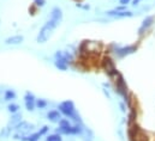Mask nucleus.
<instances>
[{
    "label": "nucleus",
    "instance_id": "obj_1",
    "mask_svg": "<svg viewBox=\"0 0 155 141\" xmlns=\"http://www.w3.org/2000/svg\"><path fill=\"white\" fill-rule=\"evenodd\" d=\"M59 111L61 112V115H64L66 118L69 120H74L75 123H82V120L79 117V115L76 111V108L72 101H64L61 102L58 106Z\"/></svg>",
    "mask_w": 155,
    "mask_h": 141
},
{
    "label": "nucleus",
    "instance_id": "obj_2",
    "mask_svg": "<svg viewBox=\"0 0 155 141\" xmlns=\"http://www.w3.org/2000/svg\"><path fill=\"white\" fill-rule=\"evenodd\" d=\"M57 28H58V25L54 22H52L51 19H48L45 23V25L40 29L39 34L36 36V42L38 43H46L53 36V33Z\"/></svg>",
    "mask_w": 155,
    "mask_h": 141
},
{
    "label": "nucleus",
    "instance_id": "obj_3",
    "mask_svg": "<svg viewBox=\"0 0 155 141\" xmlns=\"http://www.w3.org/2000/svg\"><path fill=\"white\" fill-rule=\"evenodd\" d=\"M33 129H34V124H33V123H29V122H27V121H22V122H19V123L16 126V128H15L16 134L13 135V139H21L22 136L30 134V132H31Z\"/></svg>",
    "mask_w": 155,
    "mask_h": 141
},
{
    "label": "nucleus",
    "instance_id": "obj_4",
    "mask_svg": "<svg viewBox=\"0 0 155 141\" xmlns=\"http://www.w3.org/2000/svg\"><path fill=\"white\" fill-rule=\"evenodd\" d=\"M116 91L125 98V102L129 103V97H127V86H126V83L123 78L121 74H118L117 75V80H116Z\"/></svg>",
    "mask_w": 155,
    "mask_h": 141
},
{
    "label": "nucleus",
    "instance_id": "obj_5",
    "mask_svg": "<svg viewBox=\"0 0 155 141\" xmlns=\"http://www.w3.org/2000/svg\"><path fill=\"white\" fill-rule=\"evenodd\" d=\"M102 66H104L106 73H107L110 77H116V75L119 74L116 68V65H114V62H113V60H112L111 58H105L104 61H102Z\"/></svg>",
    "mask_w": 155,
    "mask_h": 141
},
{
    "label": "nucleus",
    "instance_id": "obj_6",
    "mask_svg": "<svg viewBox=\"0 0 155 141\" xmlns=\"http://www.w3.org/2000/svg\"><path fill=\"white\" fill-rule=\"evenodd\" d=\"M24 104L28 111H34L36 108V98L31 92H27L24 95Z\"/></svg>",
    "mask_w": 155,
    "mask_h": 141
},
{
    "label": "nucleus",
    "instance_id": "obj_7",
    "mask_svg": "<svg viewBox=\"0 0 155 141\" xmlns=\"http://www.w3.org/2000/svg\"><path fill=\"white\" fill-rule=\"evenodd\" d=\"M137 50V48L135 45H126V47H120V48H117L114 50L117 56L119 58H124V56H127L130 54H134L135 52Z\"/></svg>",
    "mask_w": 155,
    "mask_h": 141
},
{
    "label": "nucleus",
    "instance_id": "obj_8",
    "mask_svg": "<svg viewBox=\"0 0 155 141\" xmlns=\"http://www.w3.org/2000/svg\"><path fill=\"white\" fill-rule=\"evenodd\" d=\"M63 11H61V8L60 7H53V10L51 11V17H49V19L52 20V22H54L58 27L60 25V23L63 22Z\"/></svg>",
    "mask_w": 155,
    "mask_h": 141
},
{
    "label": "nucleus",
    "instance_id": "obj_9",
    "mask_svg": "<svg viewBox=\"0 0 155 141\" xmlns=\"http://www.w3.org/2000/svg\"><path fill=\"white\" fill-rule=\"evenodd\" d=\"M153 24H154V17H153V16H148V17H146V18L143 19V22H142L140 29H138V34H140V35H143V34H144V33H146Z\"/></svg>",
    "mask_w": 155,
    "mask_h": 141
},
{
    "label": "nucleus",
    "instance_id": "obj_10",
    "mask_svg": "<svg viewBox=\"0 0 155 141\" xmlns=\"http://www.w3.org/2000/svg\"><path fill=\"white\" fill-rule=\"evenodd\" d=\"M106 14L110 16V17H116V18H126V17H132L134 16V13L130 12V11H126V10L118 11L116 8L114 10H111V11H107Z\"/></svg>",
    "mask_w": 155,
    "mask_h": 141
},
{
    "label": "nucleus",
    "instance_id": "obj_11",
    "mask_svg": "<svg viewBox=\"0 0 155 141\" xmlns=\"http://www.w3.org/2000/svg\"><path fill=\"white\" fill-rule=\"evenodd\" d=\"M24 41V37L22 35H13V36H10L5 39V44L7 45H18L21 43H23Z\"/></svg>",
    "mask_w": 155,
    "mask_h": 141
},
{
    "label": "nucleus",
    "instance_id": "obj_12",
    "mask_svg": "<svg viewBox=\"0 0 155 141\" xmlns=\"http://www.w3.org/2000/svg\"><path fill=\"white\" fill-rule=\"evenodd\" d=\"M47 118L51 121V122H53V123H59V121L63 118L61 117V112L59 111V110H51V111H48V114H47Z\"/></svg>",
    "mask_w": 155,
    "mask_h": 141
},
{
    "label": "nucleus",
    "instance_id": "obj_13",
    "mask_svg": "<svg viewBox=\"0 0 155 141\" xmlns=\"http://www.w3.org/2000/svg\"><path fill=\"white\" fill-rule=\"evenodd\" d=\"M41 136H42V134H41V132L39 130V132H36V133H30V134H28V135L22 136L21 140L22 141H39Z\"/></svg>",
    "mask_w": 155,
    "mask_h": 141
},
{
    "label": "nucleus",
    "instance_id": "obj_14",
    "mask_svg": "<svg viewBox=\"0 0 155 141\" xmlns=\"http://www.w3.org/2000/svg\"><path fill=\"white\" fill-rule=\"evenodd\" d=\"M19 122H22V114H19V112L12 114V117H11V120H10L11 129H12V128L15 129V128H16V126H17Z\"/></svg>",
    "mask_w": 155,
    "mask_h": 141
},
{
    "label": "nucleus",
    "instance_id": "obj_15",
    "mask_svg": "<svg viewBox=\"0 0 155 141\" xmlns=\"http://www.w3.org/2000/svg\"><path fill=\"white\" fill-rule=\"evenodd\" d=\"M4 99L7 101V102L16 99V92L13 90H6L5 93H4Z\"/></svg>",
    "mask_w": 155,
    "mask_h": 141
},
{
    "label": "nucleus",
    "instance_id": "obj_16",
    "mask_svg": "<svg viewBox=\"0 0 155 141\" xmlns=\"http://www.w3.org/2000/svg\"><path fill=\"white\" fill-rule=\"evenodd\" d=\"M46 141H63V138L60 134L54 133V134H49L46 136Z\"/></svg>",
    "mask_w": 155,
    "mask_h": 141
},
{
    "label": "nucleus",
    "instance_id": "obj_17",
    "mask_svg": "<svg viewBox=\"0 0 155 141\" xmlns=\"http://www.w3.org/2000/svg\"><path fill=\"white\" fill-rule=\"evenodd\" d=\"M7 110H8L11 114H16V112L19 111V105L16 104V103H10V104L7 105Z\"/></svg>",
    "mask_w": 155,
    "mask_h": 141
},
{
    "label": "nucleus",
    "instance_id": "obj_18",
    "mask_svg": "<svg viewBox=\"0 0 155 141\" xmlns=\"http://www.w3.org/2000/svg\"><path fill=\"white\" fill-rule=\"evenodd\" d=\"M47 104L48 103L46 99H36V108H39V109H45Z\"/></svg>",
    "mask_w": 155,
    "mask_h": 141
},
{
    "label": "nucleus",
    "instance_id": "obj_19",
    "mask_svg": "<svg viewBox=\"0 0 155 141\" xmlns=\"http://www.w3.org/2000/svg\"><path fill=\"white\" fill-rule=\"evenodd\" d=\"M34 4L39 7H42V6L46 5V0H34Z\"/></svg>",
    "mask_w": 155,
    "mask_h": 141
},
{
    "label": "nucleus",
    "instance_id": "obj_20",
    "mask_svg": "<svg viewBox=\"0 0 155 141\" xmlns=\"http://www.w3.org/2000/svg\"><path fill=\"white\" fill-rule=\"evenodd\" d=\"M48 129H49V127H48V126H43V127L40 129V132H41V134H42V135H45V134H47Z\"/></svg>",
    "mask_w": 155,
    "mask_h": 141
},
{
    "label": "nucleus",
    "instance_id": "obj_21",
    "mask_svg": "<svg viewBox=\"0 0 155 141\" xmlns=\"http://www.w3.org/2000/svg\"><path fill=\"white\" fill-rule=\"evenodd\" d=\"M130 1H131V0H119L120 6H126L127 4H130Z\"/></svg>",
    "mask_w": 155,
    "mask_h": 141
},
{
    "label": "nucleus",
    "instance_id": "obj_22",
    "mask_svg": "<svg viewBox=\"0 0 155 141\" xmlns=\"http://www.w3.org/2000/svg\"><path fill=\"white\" fill-rule=\"evenodd\" d=\"M141 1H142V0H134V1H132V5H138Z\"/></svg>",
    "mask_w": 155,
    "mask_h": 141
},
{
    "label": "nucleus",
    "instance_id": "obj_23",
    "mask_svg": "<svg viewBox=\"0 0 155 141\" xmlns=\"http://www.w3.org/2000/svg\"><path fill=\"white\" fill-rule=\"evenodd\" d=\"M120 108H121V111H123V112H125V111H126V109H125V105H124L123 103L120 104Z\"/></svg>",
    "mask_w": 155,
    "mask_h": 141
}]
</instances>
